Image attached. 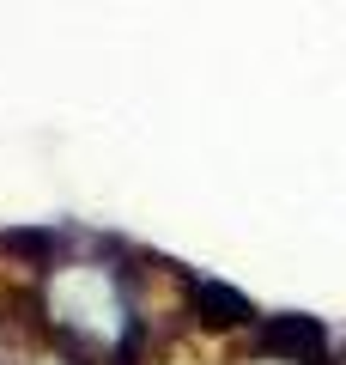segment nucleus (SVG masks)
<instances>
[{
    "label": "nucleus",
    "instance_id": "1",
    "mask_svg": "<svg viewBox=\"0 0 346 365\" xmlns=\"http://www.w3.org/2000/svg\"><path fill=\"white\" fill-rule=\"evenodd\" d=\"M0 299L37 347L73 365H152L182 323L158 311L177 268L103 232L0 237Z\"/></svg>",
    "mask_w": 346,
    "mask_h": 365
}]
</instances>
